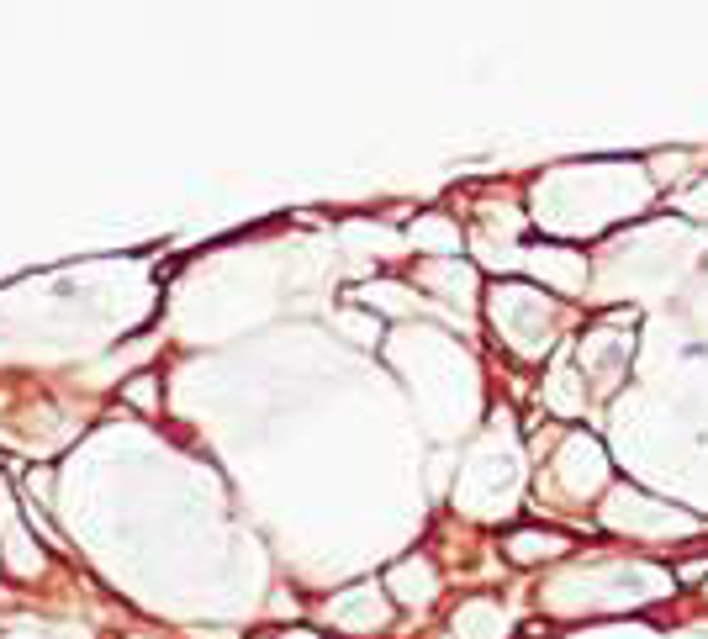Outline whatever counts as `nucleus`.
Returning <instances> with one entry per match:
<instances>
[{
  "mask_svg": "<svg viewBox=\"0 0 708 639\" xmlns=\"http://www.w3.org/2000/svg\"><path fill=\"white\" fill-rule=\"evenodd\" d=\"M502 550H508L513 560H550V555H566L571 539L555 534V529H518L502 539Z\"/></svg>",
  "mask_w": 708,
  "mask_h": 639,
  "instance_id": "1",
  "label": "nucleus"
},
{
  "mask_svg": "<svg viewBox=\"0 0 708 639\" xmlns=\"http://www.w3.org/2000/svg\"><path fill=\"white\" fill-rule=\"evenodd\" d=\"M281 639H323V634H312V629H302V624H286Z\"/></svg>",
  "mask_w": 708,
  "mask_h": 639,
  "instance_id": "2",
  "label": "nucleus"
}]
</instances>
